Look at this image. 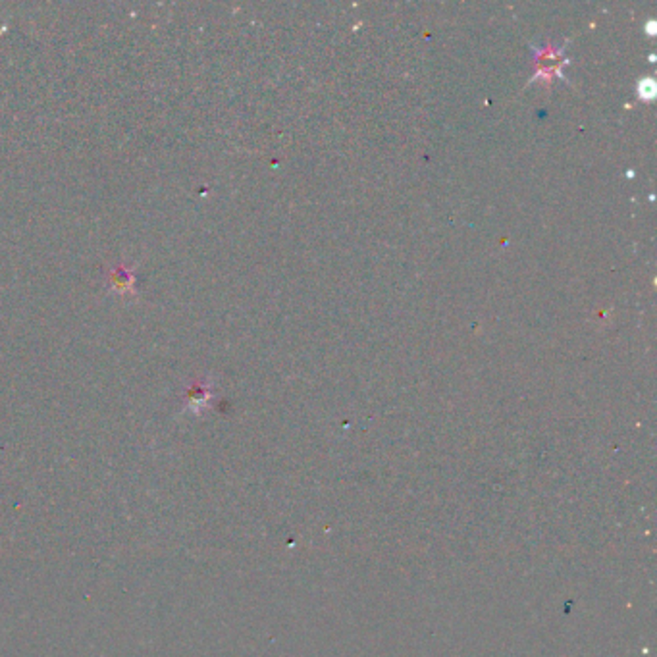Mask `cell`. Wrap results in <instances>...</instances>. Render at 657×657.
Segmentation results:
<instances>
[{"label": "cell", "mask_w": 657, "mask_h": 657, "mask_svg": "<svg viewBox=\"0 0 657 657\" xmlns=\"http://www.w3.org/2000/svg\"><path fill=\"white\" fill-rule=\"evenodd\" d=\"M653 95H655V85H653V81H652V79H644V81L641 83V97L652 99Z\"/></svg>", "instance_id": "6da1fadb"}]
</instances>
